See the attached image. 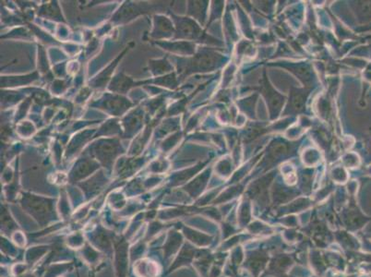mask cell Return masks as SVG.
I'll return each mask as SVG.
<instances>
[{
  "mask_svg": "<svg viewBox=\"0 0 371 277\" xmlns=\"http://www.w3.org/2000/svg\"><path fill=\"white\" fill-rule=\"evenodd\" d=\"M178 33L179 35H184L187 37L195 36L196 35V27L195 25L191 24L189 21H180L178 23Z\"/></svg>",
  "mask_w": 371,
  "mask_h": 277,
  "instance_id": "obj_2",
  "label": "cell"
},
{
  "mask_svg": "<svg viewBox=\"0 0 371 277\" xmlns=\"http://www.w3.org/2000/svg\"><path fill=\"white\" fill-rule=\"evenodd\" d=\"M138 266H140L141 268H143V271H139L138 273H140V276L143 277H153L155 274L157 273V266L153 264L151 262L149 261H142L140 262H139L137 264Z\"/></svg>",
  "mask_w": 371,
  "mask_h": 277,
  "instance_id": "obj_1",
  "label": "cell"
}]
</instances>
